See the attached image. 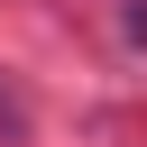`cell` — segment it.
<instances>
[{
	"mask_svg": "<svg viewBox=\"0 0 147 147\" xmlns=\"http://www.w3.org/2000/svg\"><path fill=\"white\" fill-rule=\"evenodd\" d=\"M0 138H28V110H18L9 92H0Z\"/></svg>",
	"mask_w": 147,
	"mask_h": 147,
	"instance_id": "obj_1",
	"label": "cell"
}]
</instances>
